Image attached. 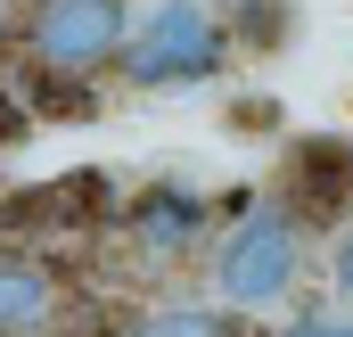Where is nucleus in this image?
<instances>
[{
  "label": "nucleus",
  "instance_id": "obj_4",
  "mask_svg": "<svg viewBox=\"0 0 353 337\" xmlns=\"http://www.w3.org/2000/svg\"><path fill=\"white\" fill-rule=\"evenodd\" d=\"M296 198H288V214L296 222H312V214H337L353 189V140H304L296 157Z\"/></svg>",
  "mask_w": 353,
  "mask_h": 337
},
{
  "label": "nucleus",
  "instance_id": "obj_3",
  "mask_svg": "<svg viewBox=\"0 0 353 337\" xmlns=\"http://www.w3.org/2000/svg\"><path fill=\"white\" fill-rule=\"evenodd\" d=\"M123 41H132V8L123 0H41L33 8V58L50 75H99V66H123Z\"/></svg>",
  "mask_w": 353,
  "mask_h": 337
},
{
  "label": "nucleus",
  "instance_id": "obj_7",
  "mask_svg": "<svg viewBox=\"0 0 353 337\" xmlns=\"http://www.w3.org/2000/svg\"><path fill=\"white\" fill-rule=\"evenodd\" d=\"M132 337H239V313L230 305H165V313H148Z\"/></svg>",
  "mask_w": 353,
  "mask_h": 337
},
{
  "label": "nucleus",
  "instance_id": "obj_6",
  "mask_svg": "<svg viewBox=\"0 0 353 337\" xmlns=\"http://www.w3.org/2000/svg\"><path fill=\"white\" fill-rule=\"evenodd\" d=\"M132 231H140L148 247H181V239L197 231V198L173 189V181H165V189H140V198H132Z\"/></svg>",
  "mask_w": 353,
  "mask_h": 337
},
{
  "label": "nucleus",
  "instance_id": "obj_9",
  "mask_svg": "<svg viewBox=\"0 0 353 337\" xmlns=\"http://www.w3.org/2000/svg\"><path fill=\"white\" fill-rule=\"evenodd\" d=\"M329 280H337V296H353V231H337V247H329Z\"/></svg>",
  "mask_w": 353,
  "mask_h": 337
},
{
  "label": "nucleus",
  "instance_id": "obj_8",
  "mask_svg": "<svg viewBox=\"0 0 353 337\" xmlns=\"http://www.w3.org/2000/svg\"><path fill=\"white\" fill-rule=\"evenodd\" d=\"M279 337H353V321H345V313H321V305H312V313L279 321Z\"/></svg>",
  "mask_w": 353,
  "mask_h": 337
},
{
  "label": "nucleus",
  "instance_id": "obj_1",
  "mask_svg": "<svg viewBox=\"0 0 353 337\" xmlns=\"http://www.w3.org/2000/svg\"><path fill=\"white\" fill-rule=\"evenodd\" d=\"M222 66H230L222 8H205V0H157L148 17H132V41H123V83L132 90H189V83H214Z\"/></svg>",
  "mask_w": 353,
  "mask_h": 337
},
{
  "label": "nucleus",
  "instance_id": "obj_2",
  "mask_svg": "<svg viewBox=\"0 0 353 337\" xmlns=\"http://www.w3.org/2000/svg\"><path fill=\"white\" fill-rule=\"evenodd\" d=\"M296 271H304V222L288 206H247L214 247V296L230 313H263L296 288Z\"/></svg>",
  "mask_w": 353,
  "mask_h": 337
},
{
  "label": "nucleus",
  "instance_id": "obj_5",
  "mask_svg": "<svg viewBox=\"0 0 353 337\" xmlns=\"http://www.w3.org/2000/svg\"><path fill=\"white\" fill-rule=\"evenodd\" d=\"M58 313V271L33 255H0V337H33Z\"/></svg>",
  "mask_w": 353,
  "mask_h": 337
}]
</instances>
